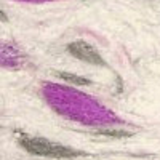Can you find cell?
<instances>
[{"mask_svg": "<svg viewBox=\"0 0 160 160\" xmlns=\"http://www.w3.org/2000/svg\"><path fill=\"white\" fill-rule=\"evenodd\" d=\"M18 138H19L21 148L32 155L48 157V158H77V157L85 155L83 151H77V149L69 148V146L51 142L47 138L29 136L26 133H18Z\"/></svg>", "mask_w": 160, "mask_h": 160, "instance_id": "6da1fadb", "label": "cell"}, {"mask_svg": "<svg viewBox=\"0 0 160 160\" xmlns=\"http://www.w3.org/2000/svg\"><path fill=\"white\" fill-rule=\"evenodd\" d=\"M68 53L72 55L75 59H80L83 62H88V64H93V66H99V68H106V61L102 59V56L99 55V51L87 43L85 40H74L68 45Z\"/></svg>", "mask_w": 160, "mask_h": 160, "instance_id": "7a4b0ae2", "label": "cell"}, {"mask_svg": "<svg viewBox=\"0 0 160 160\" xmlns=\"http://www.w3.org/2000/svg\"><path fill=\"white\" fill-rule=\"evenodd\" d=\"M58 77L66 80V82H69V83H74V85H82V87H87L90 85L91 82L88 78H83V77H78L75 74H71V72H58Z\"/></svg>", "mask_w": 160, "mask_h": 160, "instance_id": "3957f363", "label": "cell"}, {"mask_svg": "<svg viewBox=\"0 0 160 160\" xmlns=\"http://www.w3.org/2000/svg\"><path fill=\"white\" fill-rule=\"evenodd\" d=\"M99 135H106V136H114V138H122V136H130V133L125 131H115V130H99L96 131Z\"/></svg>", "mask_w": 160, "mask_h": 160, "instance_id": "277c9868", "label": "cell"}]
</instances>
